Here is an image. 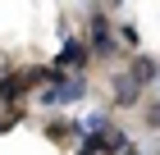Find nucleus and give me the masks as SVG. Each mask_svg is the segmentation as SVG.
<instances>
[{
	"label": "nucleus",
	"instance_id": "obj_1",
	"mask_svg": "<svg viewBox=\"0 0 160 155\" xmlns=\"http://www.w3.org/2000/svg\"><path fill=\"white\" fill-rule=\"evenodd\" d=\"M78 100H87V78L82 73H50V82L37 91V105H46V109H69Z\"/></svg>",
	"mask_w": 160,
	"mask_h": 155
},
{
	"label": "nucleus",
	"instance_id": "obj_2",
	"mask_svg": "<svg viewBox=\"0 0 160 155\" xmlns=\"http://www.w3.org/2000/svg\"><path fill=\"white\" fill-rule=\"evenodd\" d=\"M87 64H92V46L82 36H69L55 55V73H87Z\"/></svg>",
	"mask_w": 160,
	"mask_h": 155
},
{
	"label": "nucleus",
	"instance_id": "obj_3",
	"mask_svg": "<svg viewBox=\"0 0 160 155\" xmlns=\"http://www.w3.org/2000/svg\"><path fill=\"white\" fill-rule=\"evenodd\" d=\"M87 46H92V55H114L119 50V32L110 27V18L105 14H92V27H87Z\"/></svg>",
	"mask_w": 160,
	"mask_h": 155
},
{
	"label": "nucleus",
	"instance_id": "obj_4",
	"mask_svg": "<svg viewBox=\"0 0 160 155\" xmlns=\"http://www.w3.org/2000/svg\"><path fill=\"white\" fill-rule=\"evenodd\" d=\"M87 142L96 146L101 155H123V151H128V132H123V128H114V123H105V128L87 132Z\"/></svg>",
	"mask_w": 160,
	"mask_h": 155
},
{
	"label": "nucleus",
	"instance_id": "obj_5",
	"mask_svg": "<svg viewBox=\"0 0 160 155\" xmlns=\"http://www.w3.org/2000/svg\"><path fill=\"white\" fill-rule=\"evenodd\" d=\"M110 87H114V105H119V109H133L137 100H142V91H147L133 73H114V82H110Z\"/></svg>",
	"mask_w": 160,
	"mask_h": 155
},
{
	"label": "nucleus",
	"instance_id": "obj_6",
	"mask_svg": "<svg viewBox=\"0 0 160 155\" xmlns=\"http://www.w3.org/2000/svg\"><path fill=\"white\" fill-rule=\"evenodd\" d=\"M128 73H133L142 87H151V82H160V60H151V55H137V60L128 64Z\"/></svg>",
	"mask_w": 160,
	"mask_h": 155
},
{
	"label": "nucleus",
	"instance_id": "obj_7",
	"mask_svg": "<svg viewBox=\"0 0 160 155\" xmlns=\"http://www.w3.org/2000/svg\"><path fill=\"white\" fill-rule=\"evenodd\" d=\"M119 41H123V46H137V27L123 23V27H119Z\"/></svg>",
	"mask_w": 160,
	"mask_h": 155
},
{
	"label": "nucleus",
	"instance_id": "obj_8",
	"mask_svg": "<svg viewBox=\"0 0 160 155\" xmlns=\"http://www.w3.org/2000/svg\"><path fill=\"white\" fill-rule=\"evenodd\" d=\"M147 123H151V128H160V100H151V105H147Z\"/></svg>",
	"mask_w": 160,
	"mask_h": 155
},
{
	"label": "nucleus",
	"instance_id": "obj_9",
	"mask_svg": "<svg viewBox=\"0 0 160 155\" xmlns=\"http://www.w3.org/2000/svg\"><path fill=\"white\" fill-rule=\"evenodd\" d=\"M73 155H101V151H96V146H92V142H87V137H82V142H78V151H73Z\"/></svg>",
	"mask_w": 160,
	"mask_h": 155
},
{
	"label": "nucleus",
	"instance_id": "obj_10",
	"mask_svg": "<svg viewBox=\"0 0 160 155\" xmlns=\"http://www.w3.org/2000/svg\"><path fill=\"white\" fill-rule=\"evenodd\" d=\"M123 155H142V151H133V146H128V151H123Z\"/></svg>",
	"mask_w": 160,
	"mask_h": 155
},
{
	"label": "nucleus",
	"instance_id": "obj_11",
	"mask_svg": "<svg viewBox=\"0 0 160 155\" xmlns=\"http://www.w3.org/2000/svg\"><path fill=\"white\" fill-rule=\"evenodd\" d=\"M0 128H5V123H0Z\"/></svg>",
	"mask_w": 160,
	"mask_h": 155
}]
</instances>
